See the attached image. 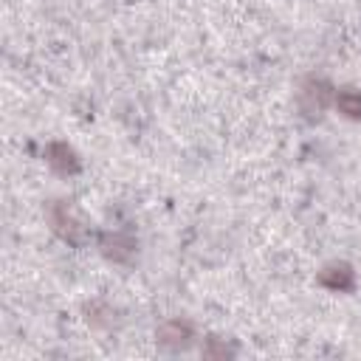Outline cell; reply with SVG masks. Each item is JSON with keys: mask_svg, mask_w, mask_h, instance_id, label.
Wrapping results in <instances>:
<instances>
[{"mask_svg": "<svg viewBox=\"0 0 361 361\" xmlns=\"http://www.w3.org/2000/svg\"><path fill=\"white\" fill-rule=\"evenodd\" d=\"M336 107H338L344 116H350V118H361V93H355V90H341V93L336 96Z\"/></svg>", "mask_w": 361, "mask_h": 361, "instance_id": "5", "label": "cell"}, {"mask_svg": "<svg viewBox=\"0 0 361 361\" xmlns=\"http://www.w3.org/2000/svg\"><path fill=\"white\" fill-rule=\"evenodd\" d=\"M48 161H51V166H56L59 172H76V169H79L76 155H73V149H71L68 144H51V147H48Z\"/></svg>", "mask_w": 361, "mask_h": 361, "instance_id": "2", "label": "cell"}, {"mask_svg": "<svg viewBox=\"0 0 361 361\" xmlns=\"http://www.w3.org/2000/svg\"><path fill=\"white\" fill-rule=\"evenodd\" d=\"M319 282L333 288V290H350L353 282H355V274L350 271V265L344 262H336V265H327L322 274H319Z\"/></svg>", "mask_w": 361, "mask_h": 361, "instance_id": "1", "label": "cell"}, {"mask_svg": "<svg viewBox=\"0 0 361 361\" xmlns=\"http://www.w3.org/2000/svg\"><path fill=\"white\" fill-rule=\"evenodd\" d=\"M135 243L130 237H121V234H113V237H104V251L113 257V259H127L133 254Z\"/></svg>", "mask_w": 361, "mask_h": 361, "instance_id": "4", "label": "cell"}, {"mask_svg": "<svg viewBox=\"0 0 361 361\" xmlns=\"http://www.w3.org/2000/svg\"><path fill=\"white\" fill-rule=\"evenodd\" d=\"M158 338L164 344H186L192 338V327L186 322H178L175 319V322H166V324L158 327Z\"/></svg>", "mask_w": 361, "mask_h": 361, "instance_id": "3", "label": "cell"}]
</instances>
